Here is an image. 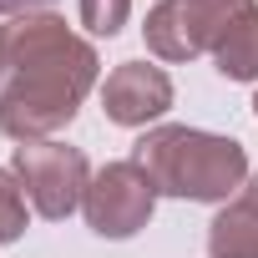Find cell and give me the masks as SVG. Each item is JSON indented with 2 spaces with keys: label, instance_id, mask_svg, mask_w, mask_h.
<instances>
[{
  "label": "cell",
  "instance_id": "6da1fadb",
  "mask_svg": "<svg viewBox=\"0 0 258 258\" xmlns=\"http://www.w3.org/2000/svg\"><path fill=\"white\" fill-rule=\"evenodd\" d=\"M96 51L56 16H21L6 31V86H0V132L16 142H56L76 121L96 86Z\"/></svg>",
  "mask_w": 258,
  "mask_h": 258
},
{
  "label": "cell",
  "instance_id": "7a4b0ae2",
  "mask_svg": "<svg viewBox=\"0 0 258 258\" xmlns=\"http://www.w3.org/2000/svg\"><path fill=\"white\" fill-rule=\"evenodd\" d=\"M132 162L152 177L162 198H187V203H228L248 182L243 142L198 132V126H152L132 147Z\"/></svg>",
  "mask_w": 258,
  "mask_h": 258
},
{
  "label": "cell",
  "instance_id": "3957f363",
  "mask_svg": "<svg viewBox=\"0 0 258 258\" xmlns=\"http://www.w3.org/2000/svg\"><path fill=\"white\" fill-rule=\"evenodd\" d=\"M11 172H16L26 203L46 223L71 218L86 203V187H91V167H86L81 147H66V142H21Z\"/></svg>",
  "mask_w": 258,
  "mask_h": 258
},
{
  "label": "cell",
  "instance_id": "277c9868",
  "mask_svg": "<svg viewBox=\"0 0 258 258\" xmlns=\"http://www.w3.org/2000/svg\"><path fill=\"white\" fill-rule=\"evenodd\" d=\"M157 198H162V192L152 187V177L126 157V162H106L101 172H91V187H86L81 213H86V228H91L96 238L121 243V238H137V233L152 223Z\"/></svg>",
  "mask_w": 258,
  "mask_h": 258
},
{
  "label": "cell",
  "instance_id": "5b68a950",
  "mask_svg": "<svg viewBox=\"0 0 258 258\" xmlns=\"http://www.w3.org/2000/svg\"><path fill=\"white\" fill-rule=\"evenodd\" d=\"M101 111L116 126H147L172 111V76L147 61H121L101 86Z\"/></svg>",
  "mask_w": 258,
  "mask_h": 258
},
{
  "label": "cell",
  "instance_id": "8992f818",
  "mask_svg": "<svg viewBox=\"0 0 258 258\" xmlns=\"http://www.w3.org/2000/svg\"><path fill=\"white\" fill-rule=\"evenodd\" d=\"M147 51L162 56V61H192V56H213V41L218 31L208 26V16L192 6V0H157V6L147 11Z\"/></svg>",
  "mask_w": 258,
  "mask_h": 258
},
{
  "label": "cell",
  "instance_id": "52a82bcc",
  "mask_svg": "<svg viewBox=\"0 0 258 258\" xmlns=\"http://www.w3.org/2000/svg\"><path fill=\"white\" fill-rule=\"evenodd\" d=\"M213 66L228 81H258V6H243L213 41Z\"/></svg>",
  "mask_w": 258,
  "mask_h": 258
},
{
  "label": "cell",
  "instance_id": "ba28073f",
  "mask_svg": "<svg viewBox=\"0 0 258 258\" xmlns=\"http://www.w3.org/2000/svg\"><path fill=\"white\" fill-rule=\"evenodd\" d=\"M208 258H258V208L228 203L208 223Z\"/></svg>",
  "mask_w": 258,
  "mask_h": 258
},
{
  "label": "cell",
  "instance_id": "9c48e42d",
  "mask_svg": "<svg viewBox=\"0 0 258 258\" xmlns=\"http://www.w3.org/2000/svg\"><path fill=\"white\" fill-rule=\"evenodd\" d=\"M21 233H26V192L16 172L0 167V243H16Z\"/></svg>",
  "mask_w": 258,
  "mask_h": 258
},
{
  "label": "cell",
  "instance_id": "30bf717a",
  "mask_svg": "<svg viewBox=\"0 0 258 258\" xmlns=\"http://www.w3.org/2000/svg\"><path fill=\"white\" fill-rule=\"evenodd\" d=\"M76 11L91 36H116L126 26V16H132V0H76Z\"/></svg>",
  "mask_w": 258,
  "mask_h": 258
},
{
  "label": "cell",
  "instance_id": "8fae6325",
  "mask_svg": "<svg viewBox=\"0 0 258 258\" xmlns=\"http://www.w3.org/2000/svg\"><path fill=\"white\" fill-rule=\"evenodd\" d=\"M192 6H198V11L208 16V26H213V31L223 36V26H228V21H233V16H238L243 6H253V0H192Z\"/></svg>",
  "mask_w": 258,
  "mask_h": 258
},
{
  "label": "cell",
  "instance_id": "7c38bea8",
  "mask_svg": "<svg viewBox=\"0 0 258 258\" xmlns=\"http://www.w3.org/2000/svg\"><path fill=\"white\" fill-rule=\"evenodd\" d=\"M46 6H56V0H0V16H36Z\"/></svg>",
  "mask_w": 258,
  "mask_h": 258
},
{
  "label": "cell",
  "instance_id": "4fadbf2b",
  "mask_svg": "<svg viewBox=\"0 0 258 258\" xmlns=\"http://www.w3.org/2000/svg\"><path fill=\"white\" fill-rule=\"evenodd\" d=\"M243 203H248V208H258V172L243 182Z\"/></svg>",
  "mask_w": 258,
  "mask_h": 258
},
{
  "label": "cell",
  "instance_id": "5bb4252c",
  "mask_svg": "<svg viewBox=\"0 0 258 258\" xmlns=\"http://www.w3.org/2000/svg\"><path fill=\"white\" fill-rule=\"evenodd\" d=\"M0 81H6V31H0Z\"/></svg>",
  "mask_w": 258,
  "mask_h": 258
},
{
  "label": "cell",
  "instance_id": "9a60e30c",
  "mask_svg": "<svg viewBox=\"0 0 258 258\" xmlns=\"http://www.w3.org/2000/svg\"><path fill=\"white\" fill-rule=\"evenodd\" d=\"M253 116H258V96H253Z\"/></svg>",
  "mask_w": 258,
  "mask_h": 258
}]
</instances>
